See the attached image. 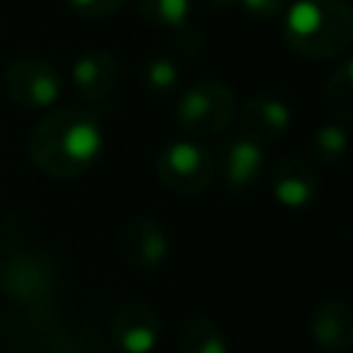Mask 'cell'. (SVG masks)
Listing matches in <instances>:
<instances>
[{"mask_svg": "<svg viewBox=\"0 0 353 353\" xmlns=\"http://www.w3.org/2000/svg\"><path fill=\"white\" fill-rule=\"evenodd\" d=\"M237 116H240V132L256 138L259 143H276L279 138H284V132L292 124L290 105L273 94L248 97L237 108Z\"/></svg>", "mask_w": 353, "mask_h": 353, "instance_id": "10", "label": "cell"}, {"mask_svg": "<svg viewBox=\"0 0 353 353\" xmlns=\"http://www.w3.org/2000/svg\"><path fill=\"white\" fill-rule=\"evenodd\" d=\"M119 83V61L108 50H85L72 63V85L88 105H105Z\"/></svg>", "mask_w": 353, "mask_h": 353, "instance_id": "6", "label": "cell"}, {"mask_svg": "<svg viewBox=\"0 0 353 353\" xmlns=\"http://www.w3.org/2000/svg\"><path fill=\"white\" fill-rule=\"evenodd\" d=\"M265 171V143L256 138L240 132L229 141L223 154V182L229 193H248L254 185H259Z\"/></svg>", "mask_w": 353, "mask_h": 353, "instance_id": "12", "label": "cell"}, {"mask_svg": "<svg viewBox=\"0 0 353 353\" xmlns=\"http://www.w3.org/2000/svg\"><path fill=\"white\" fill-rule=\"evenodd\" d=\"M3 290L19 303H41L55 290V273L47 259L36 254H19L8 262L6 273L0 270Z\"/></svg>", "mask_w": 353, "mask_h": 353, "instance_id": "8", "label": "cell"}, {"mask_svg": "<svg viewBox=\"0 0 353 353\" xmlns=\"http://www.w3.org/2000/svg\"><path fill=\"white\" fill-rule=\"evenodd\" d=\"M210 8L215 11H229V8H237V0H204Z\"/></svg>", "mask_w": 353, "mask_h": 353, "instance_id": "21", "label": "cell"}, {"mask_svg": "<svg viewBox=\"0 0 353 353\" xmlns=\"http://www.w3.org/2000/svg\"><path fill=\"white\" fill-rule=\"evenodd\" d=\"M77 14H83V17H94V19H99V17H113L116 11H121L124 6H127V0H66Z\"/></svg>", "mask_w": 353, "mask_h": 353, "instance_id": "19", "label": "cell"}, {"mask_svg": "<svg viewBox=\"0 0 353 353\" xmlns=\"http://www.w3.org/2000/svg\"><path fill=\"white\" fill-rule=\"evenodd\" d=\"M105 135L99 119L85 108H55L33 127L28 141L30 163L52 179L85 174L102 154Z\"/></svg>", "mask_w": 353, "mask_h": 353, "instance_id": "1", "label": "cell"}, {"mask_svg": "<svg viewBox=\"0 0 353 353\" xmlns=\"http://www.w3.org/2000/svg\"><path fill=\"white\" fill-rule=\"evenodd\" d=\"M317 171L309 160L303 157H284L273 176H270V193L276 199V204L287 207V210H303L317 199Z\"/></svg>", "mask_w": 353, "mask_h": 353, "instance_id": "11", "label": "cell"}, {"mask_svg": "<svg viewBox=\"0 0 353 353\" xmlns=\"http://www.w3.org/2000/svg\"><path fill=\"white\" fill-rule=\"evenodd\" d=\"M325 108L342 127H353V58L336 63L325 80Z\"/></svg>", "mask_w": 353, "mask_h": 353, "instance_id": "15", "label": "cell"}, {"mask_svg": "<svg viewBox=\"0 0 353 353\" xmlns=\"http://www.w3.org/2000/svg\"><path fill=\"white\" fill-rule=\"evenodd\" d=\"M309 146L314 152V160L323 163V165H334L339 163L347 149H350V135H347V127L336 124V121H323L312 130L309 135Z\"/></svg>", "mask_w": 353, "mask_h": 353, "instance_id": "16", "label": "cell"}, {"mask_svg": "<svg viewBox=\"0 0 353 353\" xmlns=\"http://www.w3.org/2000/svg\"><path fill=\"white\" fill-rule=\"evenodd\" d=\"M287 3L290 0H237V8H243L254 19H276L279 14H284Z\"/></svg>", "mask_w": 353, "mask_h": 353, "instance_id": "20", "label": "cell"}, {"mask_svg": "<svg viewBox=\"0 0 353 353\" xmlns=\"http://www.w3.org/2000/svg\"><path fill=\"white\" fill-rule=\"evenodd\" d=\"M143 85L157 94V97H165L171 94L176 85H179V66L174 58L168 55H157L152 58L146 66H143Z\"/></svg>", "mask_w": 353, "mask_h": 353, "instance_id": "18", "label": "cell"}, {"mask_svg": "<svg viewBox=\"0 0 353 353\" xmlns=\"http://www.w3.org/2000/svg\"><path fill=\"white\" fill-rule=\"evenodd\" d=\"M284 41L309 61H331L353 44V8L345 0H292L284 8Z\"/></svg>", "mask_w": 353, "mask_h": 353, "instance_id": "2", "label": "cell"}, {"mask_svg": "<svg viewBox=\"0 0 353 353\" xmlns=\"http://www.w3.org/2000/svg\"><path fill=\"white\" fill-rule=\"evenodd\" d=\"M3 88L22 110H50L63 91V74L47 58L22 55L6 66Z\"/></svg>", "mask_w": 353, "mask_h": 353, "instance_id": "5", "label": "cell"}, {"mask_svg": "<svg viewBox=\"0 0 353 353\" xmlns=\"http://www.w3.org/2000/svg\"><path fill=\"white\" fill-rule=\"evenodd\" d=\"M176 353H229L226 334L207 314H190L179 323Z\"/></svg>", "mask_w": 353, "mask_h": 353, "instance_id": "14", "label": "cell"}, {"mask_svg": "<svg viewBox=\"0 0 353 353\" xmlns=\"http://www.w3.org/2000/svg\"><path fill=\"white\" fill-rule=\"evenodd\" d=\"M138 14L157 28L182 30L190 19V0H135Z\"/></svg>", "mask_w": 353, "mask_h": 353, "instance_id": "17", "label": "cell"}, {"mask_svg": "<svg viewBox=\"0 0 353 353\" xmlns=\"http://www.w3.org/2000/svg\"><path fill=\"white\" fill-rule=\"evenodd\" d=\"M309 334L317 347L345 353L353 345V309L339 298H325L309 317Z\"/></svg>", "mask_w": 353, "mask_h": 353, "instance_id": "13", "label": "cell"}, {"mask_svg": "<svg viewBox=\"0 0 353 353\" xmlns=\"http://www.w3.org/2000/svg\"><path fill=\"white\" fill-rule=\"evenodd\" d=\"M237 116V97L221 80H201L185 88L176 99L174 121L188 138L221 135Z\"/></svg>", "mask_w": 353, "mask_h": 353, "instance_id": "3", "label": "cell"}, {"mask_svg": "<svg viewBox=\"0 0 353 353\" xmlns=\"http://www.w3.org/2000/svg\"><path fill=\"white\" fill-rule=\"evenodd\" d=\"M218 171L215 154L199 143V138H176L165 143L154 157V174L157 179L179 196H196L204 193Z\"/></svg>", "mask_w": 353, "mask_h": 353, "instance_id": "4", "label": "cell"}, {"mask_svg": "<svg viewBox=\"0 0 353 353\" xmlns=\"http://www.w3.org/2000/svg\"><path fill=\"white\" fill-rule=\"evenodd\" d=\"M124 262L135 270H157L168 256V237L163 226L149 215H135L121 232Z\"/></svg>", "mask_w": 353, "mask_h": 353, "instance_id": "7", "label": "cell"}, {"mask_svg": "<svg viewBox=\"0 0 353 353\" xmlns=\"http://www.w3.org/2000/svg\"><path fill=\"white\" fill-rule=\"evenodd\" d=\"M113 339L124 353H149L160 339V317L143 301H127L110 323Z\"/></svg>", "mask_w": 353, "mask_h": 353, "instance_id": "9", "label": "cell"}]
</instances>
